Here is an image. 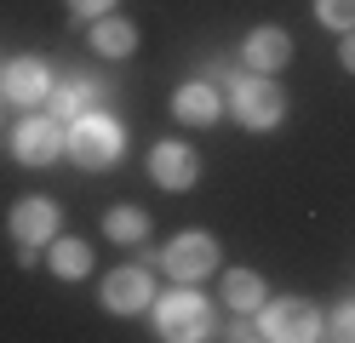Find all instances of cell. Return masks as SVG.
Returning a JSON list of instances; mask_svg holds the SVG:
<instances>
[{
	"mask_svg": "<svg viewBox=\"0 0 355 343\" xmlns=\"http://www.w3.org/2000/svg\"><path fill=\"white\" fill-rule=\"evenodd\" d=\"M121 121H109V114H75V126L69 137H63V149L75 155V166L86 172H103V166H115L121 160Z\"/></svg>",
	"mask_w": 355,
	"mask_h": 343,
	"instance_id": "cell-1",
	"label": "cell"
},
{
	"mask_svg": "<svg viewBox=\"0 0 355 343\" xmlns=\"http://www.w3.org/2000/svg\"><path fill=\"white\" fill-rule=\"evenodd\" d=\"M230 114H235L241 126H252V132H270V126H281V114H286V91L270 75H235Z\"/></svg>",
	"mask_w": 355,
	"mask_h": 343,
	"instance_id": "cell-2",
	"label": "cell"
},
{
	"mask_svg": "<svg viewBox=\"0 0 355 343\" xmlns=\"http://www.w3.org/2000/svg\"><path fill=\"white\" fill-rule=\"evenodd\" d=\"M258 332H263V337H275V343H309V337H321V309H315V304H304V297L263 304Z\"/></svg>",
	"mask_w": 355,
	"mask_h": 343,
	"instance_id": "cell-3",
	"label": "cell"
},
{
	"mask_svg": "<svg viewBox=\"0 0 355 343\" xmlns=\"http://www.w3.org/2000/svg\"><path fill=\"white\" fill-rule=\"evenodd\" d=\"M155 320H161V337H172V343H195V337L212 332V309H207V297H195V292L161 297Z\"/></svg>",
	"mask_w": 355,
	"mask_h": 343,
	"instance_id": "cell-4",
	"label": "cell"
},
{
	"mask_svg": "<svg viewBox=\"0 0 355 343\" xmlns=\"http://www.w3.org/2000/svg\"><path fill=\"white\" fill-rule=\"evenodd\" d=\"M161 263L172 269V281H207V274L218 269V246H212V235H201V229H184V235L161 252Z\"/></svg>",
	"mask_w": 355,
	"mask_h": 343,
	"instance_id": "cell-5",
	"label": "cell"
},
{
	"mask_svg": "<svg viewBox=\"0 0 355 343\" xmlns=\"http://www.w3.org/2000/svg\"><path fill=\"white\" fill-rule=\"evenodd\" d=\"M63 132L58 126V114H29L24 126H17V137H12V149H17V160L24 166H52V160L63 155Z\"/></svg>",
	"mask_w": 355,
	"mask_h": 343,
	"instance_id": "cell-6",
	"label": "cell"
},
{
	"mask_svg": "<svg viewBox=\"0 0 355 343\" xmlns=\"http://www.w3.org/2000/svg\"><path fill=\"white\" fill-rule=\"evenodd\" d=\"M149 177L161 183V189H189V183L201 177V160H195L189 143H155L149 149Z\"/></svg>",
	"mask_w": 355,
	"mask_h": 343,
	"instance_id": "cell-7",
	"label": "cell"
},
{
	"mask_svg": "<svg viewBox=\"0 0 355 343\" xmlns=\"http://www.w3.org/2000/svg\"><path fill=\"white\" fill-rule=\"evenodd\" d=\"M241 63H247L252 75H275V69L293 63V35L286 29H252L247 46H241Z\"/></svg>",
	"mask_w": 355,
	"mask_h": 343,
	"instance_id": "cell-8",
	"label": "cell"
},
{
	"mask_svg": "<svg viewBox=\"0 0 355 343\" xmlns=\"http://www.w3.org/2000/svg\"><path fill=\"white\" fill-rule=\"evenodd\" d=\"M149 297H155L149 269H115V274L103 281V309H115V315H138V309H149Z\"/></svg>",
	"mask_w": 355,
	"mask_h": 343,
	"instance_id": "cell-9",
	"label": "cell"
},
{
	"mask_svg": "<svg viewBox=\"0 0 355 343\" xmlns=\"http://www.w3.org/2000/svg\"><path fill=\"white\" fill-rule=\"evenodd\" d=\"M12 235L24 240V246H40V240H58V206H52V200H40V195H29V200H17V206H12Z\"/></svg>",
	"mask_w": 355,
	"mask_h": 343,
	"instance_id": "cell-10",
	"label": "cell"
},
{
	"mask_svg": "<svg viewBox=\"0 0 355 343\" xmlns=\"http://www.w3.org/2000/svg\"><path fill=\"white\" fill-rule=\"evenodd\" d=\"M0 86H6L12 103H46L52 98V75H46V63H40V58H17L6 75H0Z\"/></svg>",
	"mask_w": 355,
	"mask_h": 343,
	"instance_id": "cell-11",
	"label": "cell"
},
{
	"mask_svg": "<svg viewBox=\"0 0 355 343\" xmlns=\"http://www.w3.org/2000/svg\"><path fill=\"white\" fill-rule=\"evenodd\" d=\"M172 109H178V121H189V126H212L218 114H224V98L212 91V80H189V86H178Z\"/></svg>",
	"mask_w": 355,
	"mask_h": 343,
	"instance_id": "cell-12",
	"label": "cell"
},
{
	"mask_svg": "<svg viewBox=\"0 0 355 343\" xmlns=\"http://www.w3.org/2000/svg\"><path fill=\"white\" fill-rule=\"evenodd\" d=\"M92 52L98 58H132L138 52V29L126 17H98L92 23Z\"/></svg>",
	"mask_w": 355,
	"mask_h": 343,
	"instance_id": "cell-13",
	"label": "cell"
},
{
	"mask_svg": "<svg viewBox=\"0 0 355 343\" xmlns=\"http://www.w3.org/2000/svg\"><path fill=\"white\" fill-rule=\"evenodd\" d=\"M92 269V246L86 240H52V274L58 281H80Z\"/></svg>",
	"mask_w": 355,
	"mask_h": 343,
	"instance_id": "cell-14",
	"label": "cell"
},
{
	"mask_svg": "<svg viewBox=\"0 0 355 343\" xmlns=\"http://www.w3.org/2000/svg\"><path fill=\"white\" fill-rule=\"evenodd\" d=\"M224 304L230 309H263V281L252 269H230L224 274Z\"/></svg>",
	"mask_w": 355,
	"mask_h": 343,
	"instance_id": "cell-15",
	"label": "cell"
},
{
	"mask_svg": "<svg viewBox=\"0 0 355 343\" xmlns=\"http://www.w3.org/2000/svg\"><path fill=\"white\" fill-rule=\"evenodd\" d=\"M103 235H109V240H121V246H138V240L149 235V218L138 212V206H115V212L103 218Z\"/></svg>",
	"mask_w": 355,
	"mask_h": 343,
	"instance_id": "cell-16",
	"label": "cell"
},
{
	"mask_svg": "<svg viewBox=\"0 0 355 343\" xmlns=\"http://www.w3.org/2000/svg\"><path fill=\"white\" fill-rule=\"evenodd\" d=\"M92 98H103V80H69L63 91H52V114H58V121H63V114L75 121V114H86Z\"/></svg>",
	"mask_w": 355,
	"mask_h": 343,
	"instance_id": "cell-17",
	"label": "cell"
},
{
	"mask_svg": "<svg viewBox=\"0 0 355 343\" xmlns=\"http://www.w3.org/2000/svg\"><path fill=\"white\" fill-rule=\"evenodd\" d=\"M315 17L327 23V29H355V0H315Z\"/></svg>",
	"mask_w": 355,
	"mask_h": 343,
	"instance_id": "cell-18",
	"label": "cell"
},
{
	"mask_svg": "<svg viewBox=\"0 0 355 343\" xmlns=\"http://www.w3.org/2000/svg\"><path fill=\"white\" fill-rule=\"evenodd\" d=\"M332 337H349L355 343V304H344L338 315H332Z\"/></svg>",
	"mask_w": 355,
	"mask_h": 343,
	"instance_id": "cell-19",
	"label": "cell"
},
{
	"mask_svg": "<svg viewBox=\"0 0 355 343\" xmlns=\"http://www.w3.org/2000/svg\"><path fill=\"white\" fill-rule=\"evenodd\" d=\"M69 6H75V12H80V17H86V12H92V17H103V12H109V6H115V0H69Z\"/></svg>",
	"mask_w": 355,
	"mask_h": 343,
	"instance_id": "cell-20",
	"label": "cell"
},
{
	"mask_svg": "<svg viewBox=\"0 0 355 343\" xmlns=\"http://www.w3.org/2000/svg\"><path fill=\"white\" fill-rule=\"evenodd\" d=\"M338 63L355 75V29H349V35H344V46H338Z\"/></svg>",
	"mask_w": 355,
	"mask_h": 343,
	"instance_id": "cell-21",
	"label": "cell"
}]
</instances>
